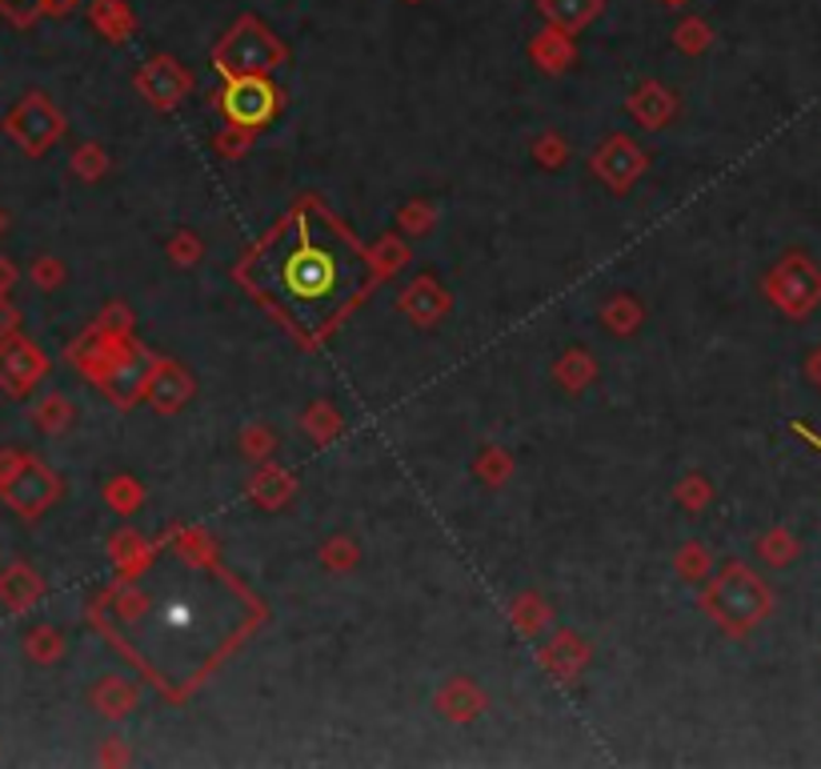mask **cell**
Segmentation results:
<instances>
[{
	"label": "cell",
	"mask_w": 821,
	"mask_h": 769,
	"mask_svg": "<svg viewBox=\"0 0 821 769\" xmlns=\"http://www.w3.org/2000/svg\"><path fill=\"white\" fill-rule=\"evenodd\" d=\"M349 269H353V257L333 253L325 245H316L313 237H301L293 253H284L281 289L297 313L316 309V316H325L337 301L349 297Z\"/></svg>",
	"instance_id": "6da1fadb"
},
{
	"label": "cell",
	"mask_w": 821,
	"mask_h": 769,
	"mask_svg": "<svg viewBox=\"0 0 821 769\" xmlns=\"http://www.w3.org/2000/svg\"><path fill=\"white\" fill-rule=\"evenodd\" d=\"M53 493H56L53 477L44 474V469H37V465H21L9 485H0V497H4V501H9V506L17 509V513H24V517H32L41 506H49V501H53Z\"/></svg>",
	"instance_id": "7a4b0ae2"
},
{
	"label": "cell",
	"mask_w": 821,
	"mask_h": 769,
	"mask_svg": "<svg viewBox=\"0 0 821 769\" xmlns=\"http://www.w3.org/2000/svg\"><path fill=\"white\" fill-rule=\"evenodd\" d=\"M9 133L21 141L29 153H41V148L56 137V121H53V113L41 105V96H29V101L9 116Z\"/></svg>",
	"instance_id": "3957f363"
},
{
	"label": "cell",
	"mask_w": 821,
	"mask_h": 769,
	"mask_svg": "<svg viewBox=\"0 0 821 769\" xmlns=\"http://www.w3.org/2000/svg\"><path fill=\"white\" fill-rule=\"evenodd\" d=\"M41 373V361L24 341H12V345H0V385L9 393H24L32 377Z\"/></svg>",
	"instance_id": "277c9868"
},
{
	"label": "cell",
	"mask_w": 821,
	"mask_h": 769,
	"mask_svg": "<svg viewBox=\"0 0 821 769\" xmlns=\"http://www.w3.org/2000/svg\"><path fill=\"white\" fill-rule=\"evenodd\" d=\"M32 593H37V581H32L29 570H9L0 578V601H4L9 610H24L32 601Z\"/></svg>",
	"instance_id": "5b68a950"
},
{
	"label": "cell",
	"mask_w": 821,
	"mask_h": 769,
	"mask_svg": "<svg viewBox=\"0 0 821 769\" xmlns=\"http://www.w3.org/2000/svg\"><path fill=\"white\" fill-rule=\"evenodd\" d=\"M29 650H32V657H53L56 654V637H53V633H32Z\"/></svg>",
	"instance_id": "8992f818"
},
{
	"label": "cell",
	"mask_w": 821,
	"mask_h": 769,
	"mask_svg": "<svg viewBox=\"0 0 821 769\" xmlns=\"http://www.w3.org/2000/svg\"><path fill=\"white\" fill-rule=\"evenodd\" d=\"M21 457H12V454H0V485H9L12 477H17V469H21Z\"/></svg>",
	"instance_id": "52a82bcc"
},
{
	"label": "cell",
	"mask_w": 821,
	"mask_h": 769,
	"mask_svg": "<svg viewBox=\"0 0 821 769\" xmlns=\"http://www.w3.org/2000/svg\"><path fill=\"white\" fill-rule=\"evenodd\" d=\"M12 325H17V313H12V309L4 305V301H0V337H4V333H9Z\"/></svg>",
	"instance_id": "ba28073f"
},
{
	"label": "cell",
	"mask_w": 821,
	"mask_h": 769,
	"mask_svg": "<svg viewBox=\"0 0 821 769\" xmlns=\"http://www.w3.org/2000/svg\"><path fill=\"white\" fill-rule=\"evenodd\" d=\"M12 281H17V269H12L9 261H0V293H4V289H9Z\"/></svg>",
	"instance_id": "9c48e42d"
},
{
	"label": "cell",
	"mask_w": 821,
	"mask_h": 769,
	"mask_svg": "<svg viewBox=\"0 0 821 769\" xmlns=\"http://www.w3.org/2000/svg\"><path fill=\"white\" fill-rule=\"evenodd\" d=\"M37 281H41V285H53V281H56V269H53V264H37Z\"/></svg>",
	"instance_id": "30bf717a"
}]
</instances>
